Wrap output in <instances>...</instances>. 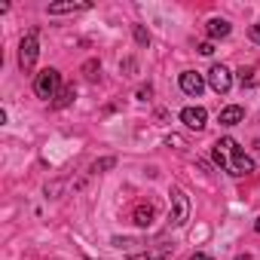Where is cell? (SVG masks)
<instances>
[{"instance_id": "1", "label": "cell", "mask_w": 260, "mask_h": 260, "mask_svg": "<svg viewBox=\"0 0 260 260\" xmlns=\"http://www.w3.org/2000/svg\"><path fill=\"white\" fill-rule=\"evenodd\" d=\"M214 162H217L223 172L236 175V178H242V175H254V162H251V156H245V150H239V144H236L233 138H220V141L214 144Z\"/></svg>"}, {"instance_id": "2", "label": "cell", "mask_w": 260, "mask_h": 260, "mask_svg": "<svg viewBox=\"0 0 260 260\" xmlns=\"http://www.w3.org/2000/svg\"><path fill=\"white\" fill-rule=\"evenodd\" d=\"M58 86H61V74H58L55 68L40 71V74H37V80H34V92H37L40 98H55Z\"/></svg>"}, {"instance_id": "3", "label": "cell", "mask_w": 260, "mask_h": 260, "mask_svg": "<svg viewBox=\"0 0 260 260\" xmlns=\"http://www.w3.org/2000/svg\"><path fill=\"white\" fill-rule=\"evenodd\" d=\"M37 31H28L25 37H22V43H19V64H22V71H31L34 68V61H37Z\"/></svg>"}, {"instance_id": "4", "label": "cell", "mask_w": 260, "mask_h": 260, "mask_svg": "<svg viewBox=\"0 0 260 260\" xmlns=\"http://www.w3.org/2000/svg\"><path fill=\"white\" fill-rule=\"evenodd\" d=\"M172 205H175V211H172V226H184L187 217H190V199H187V193H184L181 187H172Z\"/></svg>"}, {"instance_id": "5", "label": "cell", "mask_w": 260, "mask_h": 260, "mask_svg": "<svg viewBox=\"0 0 260 260\" xmlns=\"http://www.w3.org/2000/svg\"><path fill=\"white\" fill-rule=\"evenodd\" d=\"M208 83H211V89L214 92H230V86H233V77H230V71L223 68V64H214L211 71H208Z\"/></svg>"}, {"instance_id": "6", "label": "cell", "mask_w": 260, "mask_h": 260, "mask_svg": "<svg viewBox=\"0 0 260 260\" xmlns=\"http://www.w3.org/2000/svg\"><path fill=\"white\" fill-rule=\"evenodd\" d=\"M181 119H184L187 128H196V132H202L208 113H205V107H184V110H181Z\"/></svg>"}, {"instance_id": "7", "label": "cell", "mask_w": 260, "mask_h": 260, "mask_svg": "<svg viewBox=\"0 0 260 260\" xmlns=\"http://www.w3.org/2000/svg\"><path fill=\"white\" fill-rule=\"evenodd\" d=\"M181 89H184L187 95H196V98H199L202 89H205V80H202L196 71H184V74H181Z\"/></svg>"}, {"instance_id": "8", "label": "cell", "mask_w": 260, "mask_h": 260, "mask_svg": "<svg viewBox=\"0 0 260 260\" xmlns=\"http://www.w3.org/2000/svg\"><path fill=\"white\" fill-rule=\"evenodd\" d=\"M172 251H175V245H156L144 254H128V260H169Z\"/></svg>"}, {"instance_id": "9", "label": "cell", "mask_w": 260, "mask_h": 260, "mask_svg": "<svg viewBox=\"0 0 260 260\" xmlns=\"http://www.w3.org/2000/svg\"><path fill=\"white\" fill-rule=\"evenodd\" d=\"M242 119H245V107H239V104L220 110V125H236V122H242Z\"/></svg>"}, {"instance_id": "10", "label": "cell", "mask_w": 260, "mask_h": 260, "mask_svg": "<svg viewBox=\"0 0 260 260\" xmlns=\"http://www.w3.org/2000/svg\"><path fill=\"white\" fill-rule=\"evenodd\" d=\"M153 217H156V208H153V205H138V208H135V223H138V226H150Z\"/></svg>"}, {"instance_id": "11", "label": "cell", "mask_w": 260, "mask_h": 260, "mask_svg": "<svg viewBox=\"0 0 260 260\" xmlns=\"http://www.w3.org/2000/svg\"><path fill=\"white\" fill-rule=\"evenodd\" d=\"M205 31H208V37H211V40H217V37H226V34H230V22H223V19H211Z\"/></svg>"}, {"instance_id": "12", "label": "cell", "mask_w": 260, "mask_h": 260, "mask_svg": "<svg viewBox=\"0 0 260 260\" xmlns=\"http://www.w3.org/2000/svg\"><path fill=\"white\" fill-rule=\"evenodd\" d=\"M77 10H89V4H52L49 16H61V13H77Z\"/></svg>"}, {"instance_id": "13", "label": "cell", "mask_w": 260, "mask_h": 260, "mask_svg": "<svg viewBox=\"0 0 260 260\" xmlns=\"http://www.w3.org/2000/svg\"><path fill=\"white\" fill-rule=\"evenodd\" d=\"M71 101H74V86H68V89H61V92H58V98L52 101V107H68Z\"/></svg>"}, {"instance_id": "14", "label": "cell", "mask_w": 260, "mask_h": 260, "mask_svg": "<svg viewBox=\"0 0 260 260\" xmlns=\"http://www.w3.org/2000/svg\"><path fill=\"white\" fill-rule=\"evenodd\" d=\"M239 83L242 86H251L254 83V68H239Z\"/></svg>"}, {"instance_id": "15", "label": "cell", "mask_w": 260, "mask_h": 260, "mask_svg": "<svg viewBox=\"0 0 260 260\" xmlns=\"http://www.w3.org/2000/svg\"><path fill=\"white\" fill-rule=\"evenodd\" d=\"M113 166H116V159H113V156H107V159L95 162V166H92V172H104V169H113Z\"/></svg>"}, {"instance_id": "16", "label": "cell", "mask_w": 260, "mask_h": 260, "mask_svg": "<svg viewBox=\"0 0 260 260\" xmlns=\"http://www.w3.org/2000/svg\"><path fill=\"white\" fill-rule=\"evenodd\" d=\"M135 40H138L141 46H147V43H150V34H147V31H144L141 25H138V28H135Z\"/></svg>"}, {"instance_id": "17", "label": "cell", "mask_w": 260, "mask_h": 260, "mask_svg": "<svg viewBox=\"0 0 260 260\" xmlns=\"http://www.w3.org/2000/svg\"><path fill=\"white\" fill-rule=\"evenodd\" d=\"M98 68H101V64H98V61H86V68H83V74H86V77H89V80H95V77H98V74H95V71H98Z\"/></svg>"}, {"instance_id": "18", "label": "cell", "mask_w": 260, "mask_h": 260, "mask_svg": "<svg viewBox=\"0 0 260 260\" xmlns=\"http://www.w3.org/2000/svg\"><path fill=\"white\" fill-rule=\"evenodd\" d=\"M248 37H251V40H254V43L260 46V25H251V31H248Z\"/></svg>"}, {"instance_id": "19", "label": "cell", "mask_w": 260, "mask_h": 260, "mask_svg": "<svg viewBox=\"0 0 260 260\" xmlns=\"http://www.w3.org/2000/svg\"><path fill=\"white\" fill-rule=\"evenodd\" d=\"M199 52H202V55H211V52H214V46H211V43H202V46H199Z\"/></svg>"}, {"instance_id": "20", "label": "cell", "mask_w": 260, "mask_h": 260, "mask_svg": "<svg viewBox=\"0 0 260 260\" xmlns=\"http://www.w3.org/2000/svg\"><path fill=\"white\" fill-rule=\"evenodd\" d=\"M190 260H214V257H208V254H196V257H190Z\"/></svg>"}, {"instance_id": "21", "label": "cell", "mask_w": 260, "mask_h": 260, "mask_svg": "<svg viewBox=\"0 0 260 260\" xmlns=\"http://www.w3.org/2000/svg\"><path fill=\"white\" fill-rule=\"evenodd\" d=\"M254 230H257V233H260V217H257V223H254Z\"/></svg>"}]
</instances>
